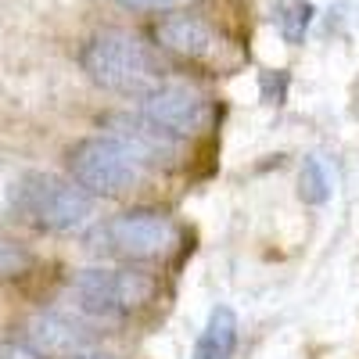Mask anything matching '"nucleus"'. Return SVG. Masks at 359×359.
Returning <instances> with one entry per match:
<instances>
[{"label":"nucleus","instance_id":"nucleus-13","mask_svg":"<svg viewBox=\"0 0 359 359\" xmlns=\"http://www.w3.org/2000/svg\"><path fill=\"white\" fill-rule=\"evenodd\" d=\"M327 194H331V180H327V169L320 165V158H306L302 172H298V198L306 205H323Z\"/></svg>","mask_w":359,"mask_h":359},{"label":"nucleus","instance_id":"nucleus-8","mask_svg":"<svg viewBox=\"0 0 359 359\" xmlns=\"http://www.w3.org/2000/svg\"><path fill=\"white\" fill-rule=\"evenodd\" d=\"M22 341L33 345L43 355H79L97 341V331L90 323L76 320L72 313H57V309H43L36 316H29L22 327Z\"/></svg>","mask_w":359,"mask_h":359},{"label":"nucleus","instance_id":"nucleus-3","mask_svg":"<svg viewBox=\"0 0 359 359\" xmlns=\"http://www.w3.org/2000/svg\"><path fill=\"white\" fill-rule=\"evenodd\" d=\"M83 245L118 262H158L180 248V226L158 208H126L90 226Z\"/></svg>","mask_w":359,"mask_h":359},{"label":"nucleus","instance_id":"nucleus-1","mask_svg":"<svg viewBox=\"0 0 359 359\" xmlns=\"http://www.w3.org/2000/svg\"><path fill=\"white\" fill-rule=\"evenodd\" d=\"M79 65L108 94L118 97H144L158 83H165L162 62L151 43H144L130 29H97L79 47Z\"/></svg>","mask_w":359,"mask_h":359},{"label":"nucleus","instance_id":"nucleus-15","mask_svg":"<svg viewBox=\"0 0 359 359\" xmlns=\"http://www.w3.org/2000/svg\"><path fill=\"white\" fill-rule=\"evenodd\" d=\"M0 359H50L25 341H0Z\"/></svg>","mask_w":359,"mask_h":359},{"label":"nucleus","instance_id":"nucleus-11","mask_svg":"<svg viewBox=\"0 0 359 359\" xmlns=\"http://www.w3.org/2000/svg\"><path fill=\"white\" fill-rule=\"evenodd\" d=\"M33 266H36V255L29 252V248L18 241V237L0 233V284H8V280H22Z\"/></svg>","mask_w":359,"mask_h":359},{"label":"nucleus","instance_id":"nucleus-7","mask_svg":"<svg viewBox=\"0 0 359 359\" xmlns=\"http://www.w3.org/2000/svg\"><path fill=\"white\" fill-rule=\"evenodd\" d=\"M155 43L169 50L180 62L191 65H223L226 62V40L216 33L205 18L191 11H172L155 22Z\"/></svg>","mask_w":359,"mask_h":359},{"label":"nucleus","instance_id":"nucleus-10","mask_svg":"<svg viewBox=\"0 0 359 359\" xmlns=\"http://www.w3.org/2000/svg\"><path fill=\"white\" fill-rule=\"evenodd\" d=\"M233 352H237V316L233 309L216 306L198 334L194 359H233Z\"/></svg>","mask_w":359,"mask_h":359},{"label":"nucleus","instance_id":"nucleus-5","mask_svg":"<svg viewBox=\"0 0 359 359\" xmlns=\"http://www.w3.org/2000/svg\"><path fill=\"white\" fill-rule=\"evenodd\" d=\"M140 172H144V162L111 133L83 137L69 147V176L94 198L130 194L140 184Z\"/></svg>","mask_w":359,"mask_h":359},{"label":"nucleus","instance_id":"nucleus-16","mask_svg":"<svg viewBox=\"0 0 359 359\" xmlns=\"http://www.w3.org/2000/svg\"><path fill=\"white\" fill-rule=\"evenodd\" d=\"M69 359H118V355H111V352H79V355H69Z\"/></svg>","mask_w":359,"mask_h":359},{"label":"nucleus","instance_id":"nucleus-12","mask_svg":"<svg viewBox=\"0 0 359 359\" xmlns=\"http://www.w3.org/2000/svg\"><path fill=\"white\" fill-rule=\"evenodd\" d=\"M313 15L316 8L309 4V0H287V4L277 8V25H280V36L287 43H302L306 29L313 25Z\"/></svg>","mask_w":359,"mask_h":359},{"label":"nucleus","instance_id":"nucleus-2","mask_svg":"<svg viewBox=\"0 0 359 359\" xmlns=\"http://www.w3.org/2000/svg\"><path fill=\"white\" fill-rule=\"evenodd\" d=\"M8 205L18 223L43 233H72L94 216V194H86L76 180L54 172L18 176L8 191Z\"/></svg>","mask_w":359,"mask_h":359},{"label":"nucleus","instance_id":"nucleus-14","mask_svg":"<svg viewBox=\"0 0 359 359\" xmlns=\"http://www.w3.org/2000/svg\"><path fill=\"white\" fill-rule=\"evenodd\" d=\"M115 4H123L130 11H180V8H187L191 0H115Z\"/></svg>","mask_w":359,"mask_h":359},{"label":"nucleus","instance_id":"nucleus-6","mask_svg":"<svg viewBox=\"0 0 359 359\" xmlns=\"http://www.w3.org/2000/svg\"><path fill=\"white\" fill-rule=\"evenodd\" d=\"M140 115L147 123H155L158 130H165L176 140L198 137L208 118H212V104H208L198 90H191L187 83H158L151 94L140 97Z\"/></svg>","mask_w":359,"mask_h":359},{"label":"nucleus","instance_id":"nucleus-4","mask_svg":"<svg viewBox=\"0 0 359 359\" xmlns=\"http://www.w3.org/2000/svg\"><path fill=\"white\" fill-rule=\"evenodd\" d=\"M79 313L97 320H126L147 309L158 294V280L133 266H90L79 269L69 284Z\"/></svg>","mask_w":359,"mask_h":359},{"label":"nucleus","instance_id":"nucleus-9","mask_svg":"<svg viewBox=\"0 0 359 359\" xmlns=\"http://www.w3.org/2000/svg\"><path fill=\"white\" fill-rule=\"evenodd\" d=\"M108 130L111 137H118L130 151L147 165V162H169L176 158V137H169L165 130H158L155 123H147V118L137 111V115H111L108 118Z\"/></svg>","mask_w":359,"mask_h":359}]
</instances>
